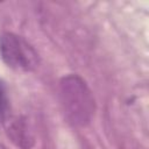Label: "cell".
Masks as SVG:
<instances>
[{
  "label": "cell",
  "instance_id": "6da1fadb",
  "mask_svg": "<svg viewBox=\"0 0 149 149\" xmlns=\"http://www.w3.org/2000/svg\"><path fill=\"white\" fill-rule=\"evenodd\" d=\"M59 95L68 120L74 126H86L95 109L94 98L86 83L77 74H69L59 81Z\"/></svg>",
  "mask_w": 149,
  "mask_h": 149
},
{
  "label": "cell",
  "instance_id": "5b68a950",
  "mask_svg": "<svg viewBox=\"0 0 149 149\" xmlns=\"http://www.w3.org/2000/svg\"><path fill=\"white\" fill-rule=\"evenodd\" d=\"M0 149H6V148H5V147H3L2 144H0Z\"/></svg>",
  "mask_w": 149,
  "mask_h": 149
},
{
  "label": "cell",
  "instance_id": "3957f363",
  "mask_svg": "<svg viewBox=\"0 0 149 149\" xmlns=\"http://www.w3.org/2000/svg\"><path fill=\"white\" fill-rule=\"evenodd\" d=\"M7 133H8V136L10 137V140L21 149H30L31 148V146L34 143V139L28 128V125L26 123V121L23 119L16 118V119L12 120L7 128Z\"/></svg>",
  "mask_w": 149,
  "mask_h": 149
},
{
  "label": "cell",
  "instance_id": "7a4b0ae2",
  "mask_svg": "<svg viewBox=\"0 0 149 149\" xmlns=\"http://www.w3.org/2000/svg\"><path fill=\"white\" fill-rule=\"evenodd\" d=\"M0 56L8 66L21 71H30L38 63L37 54L33 47L13 33L0 35Z\"/></svg>",
  "mask_w": 149,
  "mask_h": 149
},
{
  "label": "cell",
  "instance_id": "277c9868",
  "mask_svg": "<svg viewBox=\"0 0 149 149\" xmlns=\"http://www.w3.org/2000/svg\"><path fill=\"white\" fill-rule=\"evenodd\" d=\"M9 111V100L3 83L0 80V120H6Z\"/></svg>",
  "mask_w": 149,
  "mask_h": 149
}]
</instances>
